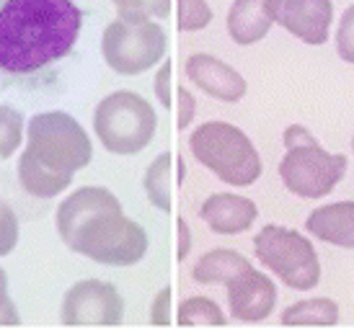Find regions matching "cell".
I'll return each mask as SVG.
<instances>
[{
  "instance_id": "obj_31",
  "label": "cell",
  "mask_w": 354,
  "mask_h": 330,
  "mask_svg": "<svg viewBox=\"0 0 354 330\" xmlns=\"http://www.w3.org/2000/svg\"><path fill=\"white\" fill-rule=\"evenodd\" d=\"M176 227H178V253H176V258L178 261H184L189 255V251H192V235H189V224L178 217L176 220Z\"/></svg>"
},
{
  "instance_id": "obj_24",
  "label": "cell",
  "mask_w": 354,
  "mask_h": 330,
  "mask_svg": "<svg viewBox=\"0 0 354 330\" xmlns=\"http://www.w3.org/2000/svg\"><path fill=\"white\" fill-rule=\"evenodd\" d=\"M336 52L339 57L354 65V6L342 13L339 19V26H336Z\"/></svg>"
},
{
  "instance_id": "obj_14",
  "label": "cell",
  "mask_w": 354,
  "mask_h": 330,
  "mask_svg": "<svg viewBox=\"0 0 354 330\" xmlns=\"http://www.w3.org/2000/svg\"><path fill=\"white\" fill-rule=\"evenodd\" d=\"M199 217L217 235H238L246 233L259 217V209L251 199L238 194H212L205 199Z\"/></svg>"
},
{
  "instance_id": "obj_21",
  "label": "cell",
  "mask_w": 354,
  "mask_h": 330,
  "mask_svg": "<svg viewBox=\"0 0 354 330\" xmlns=\"http://www.w3.org/2000/svg\"><path fill=\"white\" fill-rule=\"evenodd\" d=\"M24 142V117L16 108L0 104V157L8 160Z\"/></svg>"
},
{
  "instance_id": "obj_20",
  "label": "cell",
  "mask_w": 354,
  "mask_h": 330,
  "mask_svg": "<svg viewBox=\"0 0 354 330\" xmlns=\"http://www.w3.org/2000/svg\"><path fill=\"white\" fill-rule=\"evenodd\" d=\"M178 325H225V315L207 297H189L178 307Z\"/></svg>"
},
{
  "instance_id": "obj_26",
  "label": "cell",
  "mask_w": 354,
  "mask_h": 330,
  "mask_svg": "<svg viewBox=\"0 0 354 330\" xmlns=\"http://www.w3.org/2000/svg\"><path fill=\"white\" fill-rule=\"evenodd\" d=\"M171 300H174L171 287L158 291V297L153 300V312H150V322L153 325H168L171 322Z\"/></svg>"
},
{
  "instance_id": "obj_8",
  "label": "cell",
  "mask_w": 354,
  "mask_h": 330,
  "mask_svg": "<svg viewBox=\"0 0 354 330\" xmlns=\"http://www.w3.org/2000/svg\"><path fill=\"white\" fill-rule=\"evenodd\" d=\"M346 173V157L326 153L321 145L287 150L279 163V178L287 191L303 199H324L334 191Z\"/></svg>"
},
{
  "instance_id": "obj_23",
  "label": "cell",
  "mask_w": 354,
  "mask_h": 330,
  "mask_svg": "<svg viewBox=\"0 0 354 330\" xmlns=\"http://www.w3.org/2000/svg\"><path fill=\"white\" fill-rule=\"evenodd\" d=\"M124 19H166L171 0H111Z\"/></svg>"
},
{
  "instance_id": "obj_7",
  "label": "cell",
  "mask_w": 354,
  "mask_h": 330,
  "mask_svg": "<svg viewBox=\"0 0 354 330\" xmlns=\"http://www.w3.org/2000/svg\"><path fill=\"white\" fill-rule=\"evenodd\" d=\"M168 47V37L158 21L124 19L111 21L101 37V55L119 75H140L158 65Z\"/></svg>"
},
{
  "instance_id": "obj_19",
  "label": "cell",
  "mask_w": 354,
  "mask_h": 330,
  "mask_svg": "<svg viewBox=\"0 0 354 330\" xmlns=\"http://www.w3.org/2000/svg\"><path fill=\"white\" fill-rule=\"evenodd\" d=\"M336 322H339V307L326 297L295 302L282 312V325H336Z\"/></svg>"
},
{
  "instance_id": "obj_27",
  "label": "cell",
  "mask_w": 354,
  "mask_h": 330,
  "mask_svg": "<svg viewBox=\"0 0 354 330\" xmlns=\"http://www.w3.org/2000/svg\"><path fill=\"white\" fill-rule=\"evenodd\" d=\"M176 98H178V129H187L194 119V111H197V101L189 93L187 88H176Z\"/></svg>"
},
{
  "instance_id": "obj_12",
  "label": "cell",
  "mask_w": 354,
  "mask_h": 330,
  "mask_svg": "<svg viewBox=\"0 0 354 330\" xmlns=\"http://www.w3.org/2000/svg\"><path fill=\"white\" fill-rule=\"evenodd\" d=\"M187 75L194 86L205 90L207 96L217 98L223 104H236L246 96L243 75L212 55H202V52L192 55L187 59Z\"/></svg>"
},
{
  "instance_id": "obj_11",
  "label": "cell",
  "mask_w": 354,
  "mask_h": 330,
  "mask_svg": "<svg viewBox=\"0 0 354 330\" xmlns=\"http://www.w3.org/2000/svg\"><path fill=\"white\" fill-rule=\"evenodd\" d=\"M334 21L331 0H279L277 23L305 44H326Z\"/></svg>"
},
{
  "instance_id": "obj_30",
  "label": "cell",
  "mask_w": 354,
  "mask_h": 330,
  "mask_svg": "<svg viewBox=\"0 0 354 330\" xmlns=\"http://www.w3.org/2000/svg\"><path fill=\"white\" fill-rule=\"evenodd\" d=\"M305 145H318V139H315L303 124H292L287 126L285 132V147L287 150H292V147H305Z\"/></svg>"
},
{
  "instance_id": "obj_15",
  "label": "cell",
  "mask_w": 354,
  "mask_h": 330,
  "mask_svg": "<svg viewBox=\"0 0 354 330\" xmlns=\"http://www.w3.org/2000/svg\"><path fill=\"white\" fill-rule=\"evenodd\" d=\"M305 227L313 237L324 240V243L354 251V202H336L328 206H318L308 217Z\"/></svg>"
},
{
  "instance_id": "obj_22",
  "label": "cell",
  "mask_w": 354,
  "mask_h": 330,
  "mask_svg": "<svg viewBox=\"0 0 354 330\" xmlns=\"http://www.w3.org/2000/svg\"><path fill=\"white\" fill-rule=\"evenodd\" d=\"M178 31H199L212 21V8L207 0H176Z\"/></svg>"
},
{
  "instance_id": "obj_1",
  "label": "cell",
  "mask_w": 354,
  "mask_h": 330,
  "mask_svg": "<svg viewBox=\"0 0 354 330\" xmlns=\"http://www.w3.org/2000/svg\"><path fill=\"white\" fill-rule=\"evenodd\" d=\"M83 10L73 0H0V80L44 88L75 47Z\"/></svg>"
},
{
  "instance_id": "obj_6",
  "label": "cell",
  "mask_w": 354,
  "mask_h": 330,
  "mask_svg": "<svg viewBox=\"0 0 354 330\" xmlns=\"http://www.w3.org/2000/svg\"><path fill=\"white\" fill-rule=\"evenodd\" d=\"M259 263L274 273L290 289H313L321 279L318 253L305 235L287 230L282 224H266L254 237Z\"/></svg>"
},
{
  "instance_id": "obj_28",
  "label": "cell",
  "mask_w": 354,
  "mask_h": 330,
  "mask_svg": "<svg viewBox=\"0 0 354 330\" xmlns=\"http://www.w3.org/2000/svg\"><path fill=\"white\" fill-rule=\"evenodd\" d=\"M171 75H174V65L168 59V62H163V68L158 70L156 75V96L163 104V108H171Z\"/></svg>"
},
{
  "instance_id": "obj_16",
  "label": "cell",
  "mask_w": 354,
  "mask_h": 330,
  "mask_svg": "<svg viewBox=\"0 0 354 330\" xmlns=\"http://www.w3.org/2000/svg\"><path fill=\"white\" fill-rule=\"evenodd\" d=\"M246 269H251V263L241 253L227 251V248H217V251H209L199 258L192 276L199 284H230Z\"/></svg>"
},
{
  "instance_id": "obj_29",
  "label": "cell",
  "mask_w": 354,
  "mask_h": 330,
  "mask_svg": "<svg viewBox=\"0 0 354 330\" xmlns=\"http://www.w3.org/2000/svg\"><path fill=\"white\" fill-rule=\"evenodd\" d=\"M0 322H10V325L19 322V315L13 312V302L8 297V276L3 269H0Z\"/></svg>"
},
{
  "instance_id": "obj_25",
  "label": "cell",
  "mask_w": 354,
  "mask_h": 330,
  "mask_svg": "<svg viewBox=\"0 0 354 330\" xmlns=\"http://www.w3.org/2000/svg\"><path fill=\"white\" fill-rule=\"evenodd\" d=\"M19 243V217L0 199V255H8Z\"/></svg>"
},
{
  "instance_id": "obj_2",
  "label": "cell",
  "mask_w": 354,
  "mask_h": 330,
  "mask_svg": "<svg viewBox=\"0 0 354 330\" xmlns=\"http://www.w3.org/2000/svg\"><path fill=\"white\" fill-rule=\"evenodd\" d=\"M57 233L73 253L104 266H135L148 253V235L124 217L109 188L83 186L57 206Z\"/></svg>"
},
{
  "instance_id": "obj_13",
  "label": "cell",
  "mask_w": 354,
  "mask_h": 330,
  "mask_svg": "<svg viewBox=\"0 0 354 330\" xmlns=\"http://www.w3.org/2000/svg\"><path fill=\"white\" fill-rule=\"evenodd\" d=\"M279 0H233L227 10V34L236 44H256L277 23Z\"/></svg>"
},
{
  "instance_id": "obj_17",
  "label": "cell",
  "mask_w": 354,
  "mask_h": 330,
  "mask_svg": "<svg viewBox=\"0 0 354 330\" xmlns=\"http://www.w3.org/2000/svg\"><path fill=\"white\" fill-rule=\"evenodd\" d=\"M174 168H176V157L171 153H163L148 165L142 178L150 204L158 206L160 212H171L174 206Z\"/></svg>"
},
{
  "instance_id": "obj_10",
  "label": "cell",
  "mask_w": 354,
  "mask_h": 330,
  "mask_svg": "<svg viewBox=\"0 0 354 330\" xmlns=\"http://www.w3.org/2000/svg\"><path fill=\"white\" fill-rule=\"evenodd\" d=\"M277 304V287L266 273L246 269L227 284V307L241 322L266 320Z\"/></svg>"
},
{
  "instance_id": "obj_3",
  "label": "cell",
  "mask_w": 354,
  "mask_h": 330,
  "mask_svg": "<svg viewBox=\"0 0 354 330\" xmlns=\"http://www.w3.org/2000/svg\"><path fill=\"white\" fill-rule=\"evenodd\" d=\"M26 137L29 145L24 155L62 178H73V173L83 171L93 157L86 129L65 111H44L31 117Z\"/></svg>"
},
{
  "instance_id": "obj_9",
  "label": "cell",
  "mask_w": 354,
  "mask_h": 330,
  "mask_svg": "<svg viewBox=\"0 0 354 330\" xmlns=\"http://www.w3.org/2000/svg\"><path fill=\"white\" fill-rule=\"evenodd\" d=\"M124 318V302L114 284L86 279L73 284L62 297V325H119Z\"/></svg>"
},
{
  "instance_id": "obj_32",
  "label": "cell",
  "mask_w": 354,
  "mask_h": 330,
  "mask_svg": "<svg viewBox=\"0 0 354 330\" xmlns=\"http://www.w3.org/2000/svg\"><path fill=\"white\" fill-rule=\"evenodd\" d=\"M352 150H354V137H352Z\"/></svg>"
},
{
  "instance_id": "obj_18",
  "label": "cell",
  "mask_w": 354,
  "mask_h": 330,
  "mask_svg": "<svg viewBox=\"0 0 354 330\" xmlns=\"http://www.w3.org/2000/svg\"><path fill=\"white\" fill-rule=\"evenodd\" d=\"M16 173H19V184L24 186V191L31 196H37V199H52V196L62 194V191L73 184V178H62V175L50 173L47 168H41L39 163H34V160L26 157L24 153H21V157H19Z\"/></svg>"
},
{
  "instance_id": "obj_4",
  "label": "cell",
  "mask_w": 354,
  "mask_h": 330,
  "mask_svg": "<svg viewBox=\"0 0 354 330\" xmlns=\"http://www.w3.org/2000/svg\"><path fill=\"white\" fill-rule=\"evenodd\" d=\"M192 155L227 186H251L261 175V157L238 126L207 122L192 132Z\"/></svg>"
},
{
  "instance_id": "obj_5",
  "label": "cell",
  "mask_w": 354,
  "mask_h": 330,
  "mask_svg": "<svg viewBox=\"0 0 354 330\" xmlns=\"http://www.w3.org/2000/svg\"><path fill=\"white\" fill-rule=\"evenodd\" d=\"M93 129L109 153L138 155L156 137V108L132 90H114L96 106Z\"/></svg>"
}]
</instances>
